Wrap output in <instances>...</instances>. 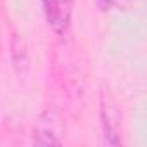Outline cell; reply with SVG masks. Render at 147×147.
<instances>
[{
	"label": "cell",
	"instance_id": "obj_2",
	"mask_svg": "<svg viewBox=\"0 0 147 147\" xmlns=\"http://www.w3.org/2000/svg\"><path fill=\"white\" fill-rule=\"evenodd\" d=\"M76 0H42L43 14L50 30L57 35H62L69 30L73 11Z\"/></svg>",
	"mask_w": 147,
	"mask_h": 147
},
{
	"label": "cell",
	"instance_id": "obj_1",
	"mask_svg": "<svg viewBox=\"0 0 147 147\" xmlns=\"http://www.w3.org/2000/svg\"><path fill=\"white\" fill-rule=\"evenodd\" d=\"M66 131L64 119L55 107L45 109L35 123L33 144L36 145H59Z\"/></svg>",
	"mask_w": 147,
	"mask_h": 147
},
{
	"label": "cell",
	"instance_id": "obj_3",
	"mask_svg": "<svg viewBox=\"0 0 147 147\" xmlns=\"http://www.w3.org/2000/svg\"><path fill=\"white\" fill-rule=\"evenodd\" d=\"M100 118H102V131L104 138L109 145L121 144V116L116 107L114 99L102 92L100 95Z\"/></svg>",
	"mask_w": 147,
	"mask_h": 147
},
{
	"label": "cell",
	"instance_id": "obj_4",
	"mask_svg": "<svg viewBox=\"0 0 147 147\" xmlns=\"http://www.w3.org/2000/svg\"><path fill=\"white\" fill-rule=\"evenodd\" d=\"M116 2H118V0H97V5H99L100 11H109Z\"/></svg>",
	"mask_w": 147,
	"mask_h": 147
}]
</instances>
